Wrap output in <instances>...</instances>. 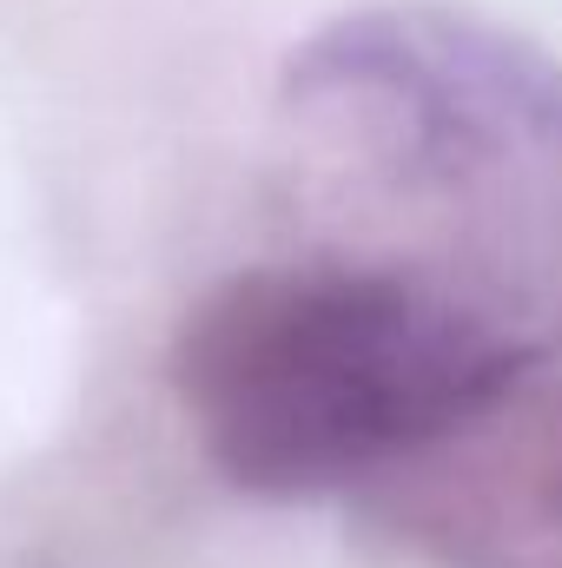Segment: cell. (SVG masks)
Listing matches in <instances>:
<instances>
[{"mask_svg": "<svg viewBox=\"0 0 562 568\" xmlns=\"http://www.w3.org/2000/svg\"><path fill=\"white\" fill-rule=\"evenodd\" d=\"M291 252L404 278L562 357V67L430 7L344 13L279 80Z\"/></svg>", "mask_w": 562, "mask_h": 568, "instance_id": "1", "label": "cell"}, {"mask_svg": "<svg viewBox=\"0 0 562 568\" xmlns=\"http://www.w3.org/2000/svg\"><path fill=\"white\" fill-rule=\"evenodd\" d=\"M550 364L418 284L284 245L185 304L165 384L199 456L284 503L384 496Z\"/></svg>", "mask_w": 562, "mask_h": 568, "instance_id": "2", "label": "cell"}, {"mask_svg": "<svg viewBox=\"0 0 562 568\" xmlns=\"http://www.w3.org/2000/svg\"><path fill=\"white\" fill-rule=\"evenodd\" d=\"M378 523L463 568H510L562 536V364L371 496Z\"/></svg>", "mask_w": 562, "mask_h": 568, "instance_id": "3", "label": "cell"}]
</instances>
